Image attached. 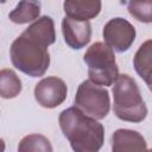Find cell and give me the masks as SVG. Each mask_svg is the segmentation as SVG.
Listing matches in <instances>:
<instances>
[{"label":"cell","instance_id":"cell-1","mask_svg":"<svg viewBox=\"0 0 152 152\" xmlns=\"http://www.w3.org/2000/svg\"><path fill=\"white\" fill-rule=\"evenodd\" d=\"M58 122L74 151L96 152L102 147L104 141L103 125L86 115L75 106L62 110Z\"/></svg>","mask_w":152,"mask_h":152},{"label":"cell","instance_id":"cell-2","mask_svg":"<svg viewBox=\"0 0 152 152\" xmlns=\"http://www.w3.org/2000/svg\"><path fill=\"white\" fill-rule=\"evenodd\" d=\"M113 112L127 122H141L147 116V107L133 77L119 75L113 83Z\"/></svg>","mask_w":152,"mask_h":152},{"label":"cell","instance_id":"cell-3","mask_svg":"<svg viewBox=\"0 0 152 152\" xmlns=\"http://www.w3.org/2000/svg\"><path fill=\"white\" fill-rule=\"evenodd\" d=\"M10 57L15 69L31 77L43 76L50 65L48 46L24 33L13 40Z\"/></svg>","mask_w":152,"mask_h":152},{"label":"cell","instance_id":"cell-4","mask_svg":"<svg viewBox=\"0 0 152 152\" xmlns=\"http://www.w3.org/2000/svg\"><path fill=\"white\" fill-rule=\"evenodd\" d=\"M83 61L88 66L89 80L95 84L109 87L119 76L114 51L106 43L95 42L91 44L87 49Z\"/></svg>","mask_w":152,"mask_h":152},{"label":"cell","instance_id":"cell-5","mask_svg":"<svg viewBox=\"0 0 152 152\" xmlns=\"http://www.w3.org/2000/svg\"><path fill=\"white\" fill-rule=\"evenodd\" d=\"M74 104L86 115L102 120L110 109L109 93L103 87L93 83L90 80H86L76 90Z\"/></svg>","mask_w":152,"mask_h":152},{"label":"cell","instance_id":"cell-6","mask_svg":"<svg viewBox=\"0 0 152 152\" xmlns=\"http://www.w3.org/2000/svg\"><path fill=\"white\" fill-rule=\"evenodd\" d=\"M104 43L116 52H126L135 40V27L126 19L116 17L106 23L102 30Z\"/></svg>","mask_w":152,"mask_h":152},{"label":"cell","instance_id":"cell-7","mask_svg":"<svg viewBox=\"0 0 152 152\" xmlns=\"http://www.w3.org/2000/svg\"><path fill=\"white\" fill-rule=\"evenodd\" d=\"M68 95L65 82L57 76L42 78L34 87V99L44 108H56L62 104Z\"/></svg>","mask_w":152,"mask_h":152},{"label":"cell","instance_id":"cell-8","mask_svg":"<svg viewBox=\"0 0 152 152\" xmlns=\"http://www.w3.org/2000/svg\"><path fill=\"white\" fill-rule=\"evenodd\" d=\"M62 33L69 48L80 50L91 39V25L89 20H76L65 15L62 20Z\"/></svg>","mask_w":152,"mask_h":152},{"label":"cell","instance_id":"cell-9","mask_svg":"<svg viewBox=\"0 0 152 152\" xmlns=\"http://www.w3.org/2000/svg\"><path fill=\"white\" fill-rule=\"evenodd\" d=\"M147 148L145 138L138 131L120 128L112 135V150L114 152L146 151Z\"/></svg>","mask_w":152,"mask_h":152},{"label":"cell","instance_id":"cell-10","mask_svg":"<svg viewBox=\"0 0 152 152\" xmlns=\"http://www.w3.org/2000/svg\"><path fill=\"white\" fill-rule=\"evenodd\" d=\"M101 0H64L65 15L76 20H90L101 12Z\"/></svg>","mask_w":152,"mask_h":152},{"label":"cell","instance_id":"cell-11","mask_svg":"<svg viewBox=\"0 0 152 152\" xmlns=\"http://www.w3.org/2000/svg\"><path fill=\"white\" fill-rule=\"evenodd\" d=\"M24 34L38 40L45 46H50L56 40V31L53 19L49 15H43L36 19L24 32Z\"/></svg>","mask_w":152,"mask_h":152},{"label":"cell","instance_id":"cell-12","mask_svg":"<svg viewBox=\"0 0 152 152\" xmlns=\"http://www.w3.org/2000/svg\"><path fill=\"white\" fill-rule=\"evenodd\" d=\"M133 65L137 74L145 81L148 88H151L152 78V42L147 39L137 50L133 57Z\"/></svg>","mask_w":152,"mask_h":152},{"label":"cell","instance_id":"cell-13","mask_svg":"<svg viewBox=\"0 0 152 152\" xmlns=\"http://www.w3.org/2000/svg\"><path fill=\"white\" fill-rule=\"evenodd\" d=\"M42 4L39 0H20L8 13V19L18 25L34 21L39 18Z\"/></svg>","mask_w":152,"mask_h":152},{"label":"cell","instance_id":"cell-14","mask_svg":"<svg viewBox=\"0 0 152 152\" xmlns=\"http://www.w3.org/2000/svg\"><path fill=\"white\" fill-rule=\"evenodd\" d=\"M23 89L21 80L12 69L0 70V97L10 100L17 97Z\"/></svg>","mask_w":152,"mask_h":152},{"label":"cell","instance_id":"cell-15","mask_svg":"<svg viewBox=\"0 0 152 152\" xmlns=\"http://www.w3.org/2000/svg\"><path fill=\"white\" fill-rule=\"evenodd\" d=\"M53 148L49 139L42 134H28L24 137L18 145V151L20 152H27V151L51 152Z\"/></svg>","mask_w":152,"mask_h":152},{"label":"cell","instance_id":"cell-16","mask_svg":"<svg viewBox=\"0 0 152 152\" xmlns=\"http://www.w3.org/2000/svg\"><path fill=\"white\" fill-rule=\"evenodd\" d=\"M127 11L140 23L152 21V0H128Z\"/></svg>","mask_w":152,"mask_h":152},{"label":"cell","instance_id":"cell-17","mask_svg":"<svg viewBox=\"0 0 152 152\" xmlns=\"http://www.w3.org/2000/svg\"><path fill=\"white\" fill-rule=\"evenodd\" d=\"M2 151H5V141H4V139L0 138V152H2Z\"/></svg>","mask_w":152,"mask_h":152}]
</instances>
